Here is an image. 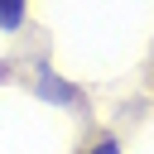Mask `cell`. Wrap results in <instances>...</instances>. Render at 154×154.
<instances>
[{"label":"cell","instance_id":"1","mask_svg":"<svg viewBox=\"0 0 154 154\" xmlns=\"http://www.w3.org/2000/svg\"><path fill=\"white\" fill-rule=\"evenodd\" d=\"M24 19V0H0V29H19Z\"/></svg>","mask_w":154,"mask_h":154},{"label":"cell","instance_id":"2","mask_svg":"<svg viewBox=\"0 0 154 154\" xmlns=\"http://www.w3.org/2000/svg\"><path fill=\"white\" fill-rule=\"evenodd\" d=\"M91 154H120V144H116V140H101V144H96Z\"/></svg>","mask_w":154,"mask_h":154}]
</instances>
